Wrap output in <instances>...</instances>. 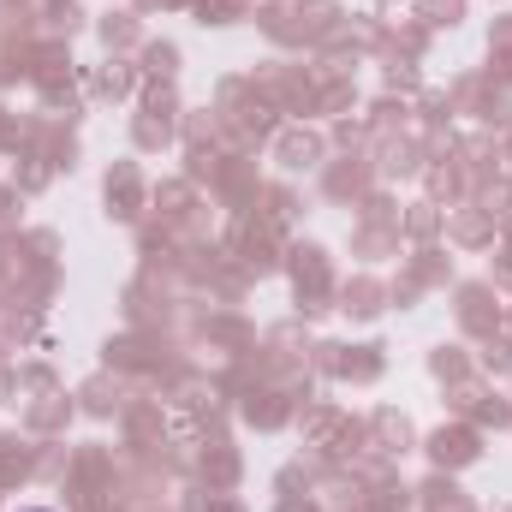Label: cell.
<instances>
[{
    "label": "cell",
    "instance_id": "1",
    "mask_svg": "<svg viewBox=\"0 0 512 512\" xmlns=\"http://www.w3.org/2000/svg\"><path fill=\"white\" fill-rule=\"evenodd\" d=\"M30 512H48V507H30Z\"/></svg>",
    "mask_w": 512,
    "mask_h": 512
}]
</instances>
